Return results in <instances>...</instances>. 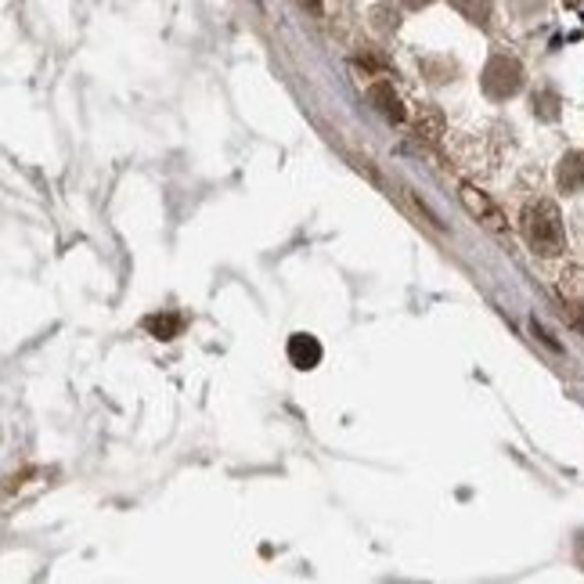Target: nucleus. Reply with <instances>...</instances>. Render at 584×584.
I'll use <instances>...</instances> for the list:
<instances>
[{
  "label": "nucleus",
  "mask_w": 584,
  "mask_h": 584,
  "mask_svg": "<svg viewBox=\"0 0 584 584\" xmlns=\"http://www.w3.org/2000/svg\"><path fill=\"white\" fill-rule=\"evenodd\" d=\"M321 343L314 340L310 332H296L289 340V361L300 368V372H310V368H318L321 365Z\"/></svg>",
  "instance_id": "obj_4"
},
{
  "label": "nucleus",
  "mask_w": 584,
  "mask_h": 584,
  "mask_svg": "<svg viewBox=\"0 0 584 584\" xmlns=\"http://www.w3.org/2000/svg\"><path fill=\"white\" fill-rule=\"evenodd\" d=\"M577 325H581V329H584V314H577Z\"/></svg>",
  "instance_id": "obj_11"
},
{
  "label": "nucleus",
  "mask_w": 584,
  "mask_h": 584,
  "mask_svg": "<svg viewBox=\"0 0 584 584\" xmlns=\"http://www.w3.org/2000/svg\"><path fill=\"white\" fill-rule=\"evenodd\" d=\"M300 4L307 8L310 15H321V11H325V8H321V0H300Z\"/></svg>",
  "instance_id": "obj_9"
},
{
  "label": "nucleus",
  "mask_w": 584,
  "mask_h": 584,
  "mask_svg": "<svg viewBox=\"0 0 584 584\" xmlns=\"http://www.w3.org/2000/svg\"><path fill=\"white\" fill-rule=\"evenodd\" d=\"M144 329H149L155 340H174L185 329L181 314H155V318H144Z\"/></svg>",
  "instance_id": "obj_7"
},
{
  "label": "nucleus",
  "mask_w": 584,
  "mask_h": 584,
  "mask_svg": "<svg viewBox=\"0 0 584 584\" xmlns=\"http://www.w3.org/2000/svg\"><path fill=\"white\" fill-rule=\"evenodd\" d=\"M368 101H372V105L383 112L390 123H404V119H408V109H404L401 94L393 91V84H386V80H379V84L368 87Z\"/></svg>",
  "instance_id": "obj_5"
},
{
  "label": "nucleus",
  "mask_w": 584,
  "mask_h": 584,
  "mask_svg": "<svg viewBox=\"0 0 584 584\" xmlns=\"http://www.w3.org/2000/svg\"><path fill=\"white\" fill-rule=\"evenodd\" d=\"M520 220H523V239L531 242L534 253L559 256V253L567 250V231H563V220H559L556 202H548V199L526 202V210H523Z\"/></svg>",
  "instance_id": "obj_1"
},
{
  "label": "nucleus",
  "mask_w": 584,
  "mask_h": 584,
  "mask_svg": "<svg viewBox=\"0 0 584 584\" xmlns=\"http://www.w3.org/2000/svg\"><path fill=\"white\" fill-rule=\"evenodd\" d=\"M480 84H484V91L491 98H512L523 87V69H520V62H516V59L494 54V59L487 62L484 80H480Z\"/></svg>",
  "instance_id": "obj_2"
},
{
  "label": "nucleus",
  "mask_w": 584,
  "mask_h": 584,
  "mask_svg": "<svg viewBox=\"0 0 584 584\" xmlns=\"http://www.w3.org/2000/svg\"><path fill=\"white\" fill-rule=\"evenodd\" d=\"M452 4L462 11L469 22H480V26L491 18V0H452Z\"/></svg>",
  "instance_id": "obj_8"
},
{
  "label": "nucleus",
  "mask_w": 584,
  "mask_h": 584,
  "mask_svg": "<svg viewBox=\"0 0 584 584\" xmlns=\"http://www.w3.org/2000/svg\"><path fill=\"white\" fill-rule=\"evenodd\" d=\"M556 177H559V188H563V192H581L584 188V152H567Z\"/></svg>",
  "instance_id": "obj_6"
},
{
  "label": "nucleus",
  "mask_w": 584,
  "mask_h": 584,
  "mask_svg": "<svg viewBox=\"0 0 584 584\" xmlns=\"http://www.w3.org/2000/svg\"><path fill=\"white\" fill-rule=\"evenodd\" d=\"M404 8H426V4H433V0H401Z\"/></svg>",
  "instance_id": "obj_10"
},
{
  "label": "nucleus",
  "mask_w": 584,
  "mask_h": 584,
  "mask_svg": "<svg viewBox=\"0 0 584 584\" xmlns=\"http://www.w3.org/2000/svg\"><path fill=\"white\" fill-rule=\"evenodd\" d=\"M458 195H462L466 210L473 213V217H477L480 224H484L487 231H494V234H509V220L502 217V210L494 206V202H491L484 192H480V188H473V185H462V192H458Z\"/></svg>",
  "instance_id": "obj_3"
}]
</instances>
